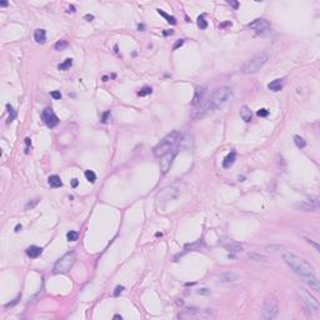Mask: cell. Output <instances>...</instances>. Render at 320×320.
I'll return each mask as SVG.
<instances>
[{"label":"cell","instance_id":"7","mask_svg":"<svg viewBox=\"0 0 320 320\" xmlns=\"http://www.w3.org/2000/svg\"><path fill=\"white\" fill-rule=\"evenodd\" d=\"M279 313V304H278V299L274 295H269L263 305V312H262V317L265 320L274 319Z\"/></svg>","mask_w":320,"mask_h":320},{"label":"cell","instance_id":"27","mask_svg":"<svg viewBox=\"0 0 320 320\" xmlns=\"http://www.w3.org/2000/svg\"><path fill=\"white\" fill-rule=\"evenodd\" d=\"M294 143H295V145H296L298 148H300V149L305 148V145H306V141H305L301 136H299V135H295V136H294Z\"/></svg>","mask_w":320,"mask_h":320},{"label":"cell","instance_id":"48","mask_svg":"<svg viewBox=\"0 0 320 320\" xmlns=\"http://www.w3.org/2000/svg\"><path fill=\"white\" fill-rule=\"evenodd\" d=\"M138 29H139V30H140V29H144V25H139Z\"/></svg>","mask_w":320,"mask_h":320},{"label":"cell","instance_id":"1","mask_svg":"<svg viewBox=\"0 0 320 320\" xmlns=\"http://www.w3.org/2000/svg\"><path fill=\"white\" fill-rule=\"evenodd\" d=\"M283 259L288 264V267L299 278H301L313 290L320 291V283L317 274H315V270L305 259H303L293 253H289V251L283 254Z\"/></svg>","mask_w":320,"mask_h":320},{"label":"cell","instance_id":"31","mask_svg":"<svg viewBox=\"0 0 320 320\" xmlns=\"http://www.w3.org/2000/svg\"><path fill=\"white\" fill-rule=\"evenodd\" d=\"M198 26H199L200 29H207V28H208V23H207V20H205L204 15H200V16L198 18Z\"/></svg>","mask_w":320,"mask_h":320},{"label":"cell","instance_id":"32","mask_svg":"<svg viewBox=\"0 0 320 320\" xmlns=\"http://www.w3.org/2000/svg\"><path fill=\"white\" fill-rule=\"evenodd\" d=\"M66 47H68V43H66L65 40H60V41H58V43L54 45L55 50H64Z\"/></svg>","mask_w":320,"mask_h":320},{"label":"cell","instance_id":"20","mask_svg":"<svg viewBox=\"0 0 320 320\" xmlns=\"http://www.w3.org/2000/svg\"><path fill=\"white\" fill-rule=\"evenodd\" d=\"M225 248L228 249V251L230 253H235V254H239L243 251V246L238 243H234V241H230L228 244H225Z\"/></svg>","mask_w":320,"mask_h":320},{"label":"cell","instance_id":"22","mask_svg":"<svg viewBox=\"0 0 320 320\" xmlns=\"http://www.w3.org/2000/svg\"><path fill=\"white\" fill-rule=\"evenodd\" d=\"M235 159H236V154H235V152H231L230 154H228V155L225 157V159L223 160V166H224L225 169L230 168V166L235 163Z\"/></svg>","mask_w":320,"mask_h":320},{"label":"cell","instance_id":"14","mask_svg":"<svg viewBox=\"0 0 320 320\" xmlns=\"http://www.w3.org/2000/svg\"><path fill=\"white\" fill-rule=\"evenodd\" d=\"M194 149V140L191 134H184L179 140V150L191 153Z\"/></svg>","mask_w":320,"mask_h":320},{"label":"cell","instance_id":"30","mask_svg":"<svg viewBox=\"0 0 320 320\" xmlns=\"http://www.w3.org/2000/svg\"><path fill=\"white\" fill-rule=\"evenodd\" d=\"M66 238H68L69 241H75V240H78V238H79V233H78V231H74V230H70V231L66 234Z\"/></svg>","mask_w":320,"mask_h":320},{"label":"cell","instance_id":"24","mask_svg":"<svg viewBox=\"0 0 320 320\" xmlns=\"http://www.w3.org/2000/svg\"><path fill=\"white\" fill-rule=\"evenodd\" d=\"M158 13H159L163 18L166 19V21H168L169 24H171V25H175V24H176V19H175L174 16H170L169 14H166L165 11H163V10H160V9H158Z\"/></svg>","mask_w":320,"mask_h":320},{"label":"cell","instance_id":"28","mask_svg":"<svg viewBox=\"0 0 320 320\" xmlns=\"http://www.w3.org/2000/svg\"><path fill=\"white\" fill-rule=\"evenodd\" d=\"M249 258L250 259H253V260H255V262H267V257H264V255H262V254H258V253H250L249 254Z\"/></svg>","mask_w":320,"mask_h":320},{"label":"cell","instance_id":"2","mask_svg":"<svg viewBox=\"0 0 320 320\" xmlns=\"http://www.w3.org/2000/svg\"><path fill=\"white\" fill-rule=\"evenodd\" d=\"M234 98V93L233 90L229 88V86H221V88H218L212 97L209 98V103H210V107H212V110H216V109H221L224 108L226 104H229Z\"/></svg>","mask_w":320,"mask_h":320},{"label":"cell","instance_id":"43","mask_svg":"<svg viewBox=\"0 0 320 320\" xmlns=\"http://www.w3.org/2000/svg\"><path fill=\"white\" fill-rule=\"evenodd\" d=\"M108 115H110V111H107L104 115H103V123H107V118Z\"/></svg>","mask_w":320,"mask_h":320},{"label":"cell","instance_id":"34","mask_svg":"<svg viewBox=\"0 0 320 320\" xmlns=\"http://www.w3.org/2000/svg\"><path fill=\"white\" fill-rule=\"evenodd\" d=\"M6 108H8V111H9V119H8V123H11L14 119H15V111H14V109H13V107L11 105H6Z\"/></svg>","mask_w":320,"mask_h":320},{"label":"cell","instance_id":"10","mask_svg":"<svg viewBox=\"0 0 320 320\" xmlns=\"http://www.w3.org/2000/svg\"><path fill=\"white\" fill-rule=\"evenodd\" d=\"M248 26L251 30H254L258 35H269L271 33V26L265 19H257L253 23L248 24Z\"/></svg>","mask_w":320,"mask_h":320},{"label":"cell","instance_id":"39","mask_svg":"<svg viewBox=\"0 0 320 320\" xmlns=\"http://www.w3.org/2000/svg\"><path fill=\"white\" fill-rule=\"evenodd\" d=\"M183 44H184V40H179V41H176V44H175V45H174V47H173V49H174V50H175V49H176V48H179V47H181V45H183Z\"/></svg>","mask_w":320,"mask_h":320},{"label":"cell","instance_id":"6","mask_svg":"<svg viewBox=\"0 0 320 320\" xmlns=\"http://www.w3.org/2000/svg\"><path fill=\"white\" fill-rule=\"evenodd\" d=\"M76 260V255L74 251H69L66 254H64L54 265V273L55 274H65L68 273L73 265L75 264Z\"/></svg>","mask_w":320,"mask_h":320},{"label":"cell","instance_id":"25","mask_svg":"<svg viewBox=\"0 0 320 320\" xmlns=\"http://www.w3.org/2000/svg\"><path fill=\"white\" fill-rule=\"evenodd\" d=\"M71 65H73V60H71L70 58H68V59H65V60H64V63L59 64L58 69H59V70H68Z\"/></svg>","mask_w":320,"mask_h":320},{"label":"cell","instance_id":"11","mask_svg":"<svg viewBox=\"0 0 320 320\" xmlns=\"http://www.w3.org/2000/svg\"><path fill=\"white\" fill-rule=\"evenodd\" d=\"M41 119H43V121L45 123V125L49 126V128H54V126H56V125L59 124V119H58V116L55 115V113H54V110L52 108H47V109L43 110V113H41Z\"/></svg>","mask_w":320,"mask_h":320},{"label":"cell","instance_id":"21","mask_svg":"<svg viewBox=\"0 0 320 320\" xmlns=\"http://www.w3.org/2000/svg\"><path fill=\"white\" fill-rule=\"evenodd\" d=\"M268 88L269 90L271 91H280L283 89V79H275L273 80L271 83L268 84Z\"/></svg>","mask_w":320,"mask_h":320},{"label":"cell","instance_id":"40","mask_svg":"<svg viewBox=\"0 0 320 320\" xmlns=\"http://www.w3.org/2000/svg\"><path fill=\"white\" fill-rule=\"evenodd\" d=\"M38 201H39V200H38V199H35V200H34L31 204H30V203H28V204H26V209H29V208H33V207H34V205H35Z\"/></svg>","mask_w":320,"mask_h":320},{"label":"cell","instance_id":"47","mask_svg":"<svg viewBox=\"0 0 320 320\" xmlns=\"http://www.w3.org/2000/svg\"><path fill=\"white\" fill-rule=\"evenodd\" d=\"M20 229H21V225H18V226H16V228H15V231H19V230H20Z\"/></svg>","mask_w":320,"mask_h":320},{"label":"cell","instance_id":"41","mask_svg":"<svg viewBox=\"0 0 320 320\" xmlns=\"http://www.w3.org/2000/svg\"><path fill=\"white\" fill-rule=\"evenodd\" d=\"M199 294H207V295H208V294H210V290H208V289L204 288V289H200V290H199Z\"/></svg>","mask_w":320,"mask_h":320},{"label":"cell","instance_id":"37","mask_svg":"<svg viewBox=\"0 0 320 320\" xmlns=\"http://www.w3.org/2000/svg\"><path fill=\"white\" fill-rule=\"evenodd\" d=\"M123 290H124V286H116V288H115V291H114V295L118 296L119 294L123 293Z\"/></svg>","mask_w":320,"mask_h":320},{"label":"cell","instance_id":"26","mask_svg":"<svg viewBox=\"0 0 320 320\" xmlns=\"http://www.w3.org/2000/svg\"><path fill=\"white\" fill-rule=\"evenodd\" d=\"M284 249V246H281V245H274V244H271V245H267L265 246V250H267L268 253H278V251H280V250H283Z\"/></svg>","mask_w":320,"mask_h":320},{"label":"cell","instance_id":"23","mask_svg":"<svg viewBox=\"0 0 320 320\" xmlns=\"http://www.w3.org/2000/svg\"><path fill=\"white\" fill-rule=\"evenodd\" d=\"M49 185L52 186V188H59V186H61L63 185V181H61V179L58 176V175H52L50 178H49Z\"/></svg>","mask_w":320,"mask_h":320},{"label":"cell","instance_id":"36","mask_svg":"<svg viewBox=\"0 0 320 320\" xmlns=\"http://www.w3.org/2000/svg\"><path fill=\"white\" fill-rule=\"evenodd\" d=\"M52 97H53L55 100H59V99L61 98V94H60L59 90H54V91H52Z\"/></svg>","mask_w":320,"mask_h":320},{"label":"cell","instance_id":"4","mask_svg":"<svg viewBox=\"0 0 320 320\" xmlns=\"http://www.w3.org/2000/svg\"><path fill=\"white\" fill-rule=\"evenodd\" d=\"M179 140H180V134H179L178 131L170 133L169 135H166V136L160 141L159 144L153 149V150H154V155L161 158V157L165 155L166 153L171 152L173 146H174Z\"/></svg>","mask_w":320,"mask_h":320},{"label":"cell","instance_id":"18","mask_svg":"<svg viewBox=\"0 0 320 320\" xmlns=\"http://www.w3.org/2000/svg\"><path fill=\"white\" fill-rule=\"evenodd\" d=\"M34 39L38 44H44L47 41V33L44 29H36L34 31Z\"/></svg>","mask_w":320,"mask_h":320},{"label":"cell","instance_id":"17","mask_svg":"<svg viewBox=\"0 0 320 320\" xmlns=\"http://www.w3.org/2000/svg\"><path fill=\"white\" fill-rule=\"evenodd\" d=\"M41 253H43V249H41L40 246H36V245H31V246H29V248L26 249V254H28V257L31 258V259L38 258L39 255H41Z\"/></svg>","mask_w":320,"mask_h":320},{"label":"cell","instance_id":"33","mask_svg":"<svg viewBox=\"0 0 320 320\" xmlns=\"http://www.w3.org/2000/svg\"><path fill=\"white\" fill-rule=\"evenodd\" d=\"M152 93H153V89L145 86V88L140 89V91H138V95H139V97H145V95H149V94H152Z\"/></svg>","mask_w":320,"mask_h":320},{"label":"cell","instance_id":"45","mask_svg":"<svg viewBox=\"0 0 320 320\" xmlns=\"http://www.w3.org/2000/svg\"><path fill=\"white\" fill-rule=\"evenodd\" d=\"M0 5H1V6H6V5H8V3H6V1H1V3H0Z\"/></svg>","mask_w":320,"mask_h":320},{"label":"cell","instance_id":"5","mask_svg":"<svg viewBox=\"0 0 320 320\" xmlns=\"http://www.w3.org/2000/svg\"><path fill=\"white\" fill-rule=\"evenodd\" d=\"M215 315H214L213 310H210V309H198V308H188V309L183 310L181 313H179V315H178L179 319L185 320H209L213 319Z\"/></svg>","mask_w":320,"mask_h":320},{"label":"cell","instance_id":"9","mask_svg":"<svg viewBox=\"0 0 320 320\" xmlns=\"http://www.w3.org/2000/svg\"><path fill=\"white\" fill-rule=\"evenodd\" d=\"M299 295L301 296V300H303V304L304 306L309 310V312H313V313H319L320 310V304L319 301L309 293L306 291L305 289H299L298 290Z\"/></svg>","mask_w":320,"mask_h":320},{"label":"cell","instance_id":"29","mask_svg":"<svg viewBox=\"0 0 320 320\" xmlns=\"http://www.w3.org/2000/svg\"><path fill=\"white\" fill-rule=\"evenodd\" d=\"M85 178H86V180L90 181V183H95V180H97V175H95V173L91 171V170H86V171H85Z\"/></svg>","mask_w":320,"mask_h":320},{"label":"cell","instance_id":"42","mask_svg":"<svg viewBox=\"0 0 320 320\" xmlns=\"http://www.w3.org/2000/svg\"><path fill=\"white\" fill-rule=\"evenodd\" d=\"M78 184H79L78 179H73V180H71V185H73V188H76V186H78Z\"/></svg>","mask_w":320,"mask_h":320},{"label":"cell","instance_id":"12","mask_svg":"<svg viewBox=\"0 0 320 320\" xmlns=\"http://www.w3.org/2000/svg\"><path fill=\"white\" fill-rule=\"evenodd\" d=\"M298 209L303 210V212H317L319 209V198L314 196V198H310L305 201H301L299 204L295 205Z\"/></svg>","mask_w":320,"mask_h":320},{"label":"cell","instance_id":"38","mask_svg":"<svg viewBox=\"0 0 320 320\" xmlns=\"http://www.w3.org/2000/svg\"><path fill=\"white\" fill-rule=\"evenodd\" d=\"M25 144H26V150H25V153L28 154V153H29V145L31 144V141H30V139H29V138H26V139H25Z\"/></svg>","mask_w":320,"mask_h":320},{"label":"cell","instance_id":"46","mask_svg":"<svg viewBox=\"0 0 320 320\" xmlns=\"http://www.w3.org/2000/svg\"><path fill=\"white\" fill-rule=\"evenodd\" d=\"M114 319H120V320H121V319H123V317H121V315H115V317H114Z\"/></svg>","mask_w":320,"mask_h":320},{"label":"cell","instance_id":"3","mask_svg":"<svg viewBox=\"0 0 320 320\" xmlns=\"http://www.w3.org/2000/svg\"><path fill=\"white\" fill-rule=\"evenodd\" d=\"M268 59H269V56L265 52L255 54L249 60H246L244 63V65L241 66V71L244 74H255L267 64Z\"/></svg>","mask_w":320,"mask_h":320},{"label":"cell","instance_id":"13","mask_svg":"<svg viewBox=\"0 0 320 320\" xmlns=\"http://www.w3.org/2000/svg\"><path fill=\"white\" fill-rule=\"evenodd\" d=\"M175 155H176V152H169L160 158V170L163 174H166L170 170L175 159Z\"/></svg>","mask_w":320,"mask_h":320},{"label":"cell","instance_id":"35","mask_svg":"<svg viewBox=\"0 0 320 320\" xmlns=\"http://www.w3.org/2000/svg\"><path fill=\"white\" fill-rule=\"evenodd\" d=\"M257 114H258V116H268L269 111H268L267 109H259V110L257 111Z\"/></svg>","mask_w":320,"mask_h":320},{"label":"cell","instance_id":"44","mask_svg":"<svg viewBox=\"0 0 320 320\" xmlns=\"http://www.w3.org/2000/svg\"><path fill=\"white\" fill-rule=\"evenodd\" d=\"M85 19H88V21H91V20L94 19V16H93V15H89V14H88V15H85Z\"/></svg>","mask_w":320,"mask_h":320},{"label":"cell","instance_id":"19","mask_svg":"<svg viewBox=\"0 0 320 320\" xmlns=\"http://www.w3.org/2000/svg\"><path fill=\"white\" fill-rule=\"evenodd\" d=\"M240 118H241L245 123H249V121L251 120V118H253V113H251V110L246 107V105L241 107V109H240Z\"/></svg>","mask_w":320,"mask_h":320},{"label":"cell","instance_id":"16","mask_svg":"<svg viewBox=\"0 0 320 320\" xmlns=\"http://www.w3.org/2000/svg\"><path fill=\"white\" fill-rule=\"evenodd\" d=\"M204 94H205V89H204L203 86H198L196 90H195V95H194V98H193L191 104L195 107V105H198L199 103H201V102L204 100Z\"/></svg>","mask_w":320,"mask_h":320},{"label":"cell","instance_id":"8","mask_svg":"<svg viewBox=\"0 0 320 320\" xmlns=\"http://www.w3.org/2000/svg\"><path fill=\"white\" fill-rule=\"evenodd\" d=\"M180 191H179V189L176 186H166V188L161 189L158 193V195H157V204H158V207L163 208L169 201L176 199Z\"/></svg>","mask_w":320,"mask_h":320},{"label":"cell","instance_id":"15","mask_svg":"<svg viewBox=\"0 0 320 320\" xmlns=\"http://www.w3.org/2000/svg\"><path fill=\"white\" fill-rule=\"evenodd\" d=\"M238 279H239V274H236L235 271L221 273L218 276V281L219 283H233V281H236Z\"/></svg>","mask_w":320,"mask_h":320}]
</instances>
